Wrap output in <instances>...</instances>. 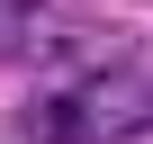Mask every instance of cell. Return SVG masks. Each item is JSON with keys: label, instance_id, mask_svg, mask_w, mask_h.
Segmentation results:
<instances>
[{"label": "cell", "instance_id": "obj_1", "mask_svg": "<svg viewBox=\"0 0 153 144\" xmlns=\"http://www.w3.org/2000/svg\"><path fill=\"white\" fill-rule=\"evenodd\" d=\"M27 144H135L153 135V54H108L18 108Z\"/></svg>", "mask_w": 153, "mask_h": 144}, {"label": "cell", "instance_id": "obj_2", "mask_svg": "<svg viewBox=\"0 0 153 144\" xmlns=\"http://www.w3.org/2000/svg\"><path fill=\"white\" fill-rule=\"evenodd\" d=\"M0 54H18V63H108V54H126V45H117L108 27H90V18L54 9V0H9Z\"/></svg>", "mask_w": 153, "mask_h": 144}, {"label": "cell", "instance_id": "obj_3", "mask_svg": "<svg viewBox=\"0 0 153 144\" xmlns=\"http://www.w3.org/2000/svg\"><path fill=\"white\" fill-rule=\"evenodd\" d=\"M0 18H9V0H0Z\"/></svg>", "mask_w": 153, "mask_h": 144}]
</instances>
